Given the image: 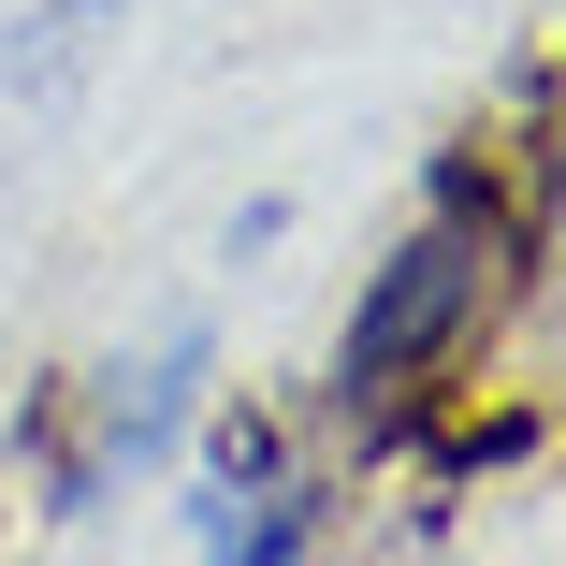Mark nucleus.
<instances>
[{
    "label": "nucleus",
    "mask_w": 566,
    "mask_h": 566,
    "mask_svg": "<svg viewBox=\"0 0 566 566\" xmlns=\"http://www.w3.org/2000/svg\"><path fill=\"white\" fill-rule=\"evenodd\" d=\"M480 291H494V189L450 160L436 175V218L364 276V305H349V334H334V392H349L364 421L378 407H407L450 349H465V319H480Z\"/></svg>",
    "instance_id": "obj_1"
},
{
    "label": "nucleus",
    "mask_w": 566,
    "mask_h": 566,
    "mask_svg": "<svg viewBox=\"0 0 566 566\" xmlns=\"http://www.w3.org/2000/svg\"><path fill=\"white\" fill-rule=\"evenodd\" d=\"M102 15H117V0H44V15H15L0 30V160H30L15 132L44 117V102L87 73V44H102Z\"/></svg>",
    "instance_id": "obj_4"
},
{
    "label": "nucleus",
    "mask_w": 566,
    "mask_h": 566,
    "mask_svg": "<svg viewBox=\"0 0 566 566\" xmlns=\"http://www.w3.org/2000/svg\"><path fill=\"white\" fill-rule=\"evenodd\" d=\"M523 319H537V349H566V146H552V189L523 218Z\"/></svg>",
    "instance_id": "obj_5"
},
{
    "label": "nucleus",
    "mask_w": 566,
    "mask_h": 566,
    "mask_svg": "<svg viewBox=\"0 0 566 566\" xmlns=\"http://www.w3.org/2000/svg\"><path fill=\"white\" fill-rule=\"evenodd\" d=\"M189 378H203V334H189V319L160 334L146 364H102V378H87V450L59 465V509H87L102 480H132L146 450H160V436L189 421Z\"/></svg>",
    "instance_id": "obj_3"
},
{
    "label": "nucleus",
    "mask_w": 566,
    "mask_h": 566,
    "mask_svg": "<svg viewBox=\"0 0 566 566\" xmlns=\"http://www.w3.org/2000/svg\"><path fill=\"white\" fill-rule=\"evenodd\" d=\"M189 523H203L218 566H305V537H319V480L291 465V436L248 407V421L203 436V494H189Z\"/></svg>",
    "instance_id": "obj_2"
}]
</instances>
